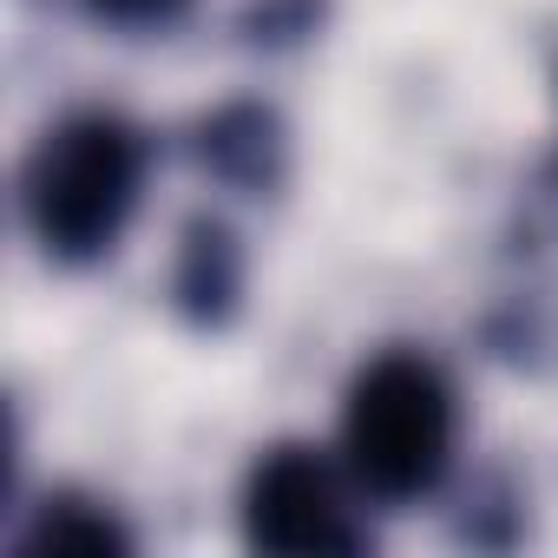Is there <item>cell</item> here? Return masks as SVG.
Listing matches in <instances>:
<instances>
[{
    "mask_svg": "<svg viewBox=\"0 0 558 558\" xmlns=\"http://www.w3.org/2000/svg\"><path fill=\"white\" fill-rule=\"evenodd\" d=\"M145 132L125 112L86 106L53 119L21 165V217L47 263H106L145 197Z\"/></svg>",
    "mask_w": 558,
    "mask_h": 558,
    "instance_id": "obj_1",
    "label": "cell"
},
{
    "mask_svg": "<svg viewBox=\"0 0 558 558\" xmlns=\"http://www.w3.org/2000/svg\"><path fill=\"white\" fill-rule=\"evenodd\" d=\"M460 447V395L421 349H381L342 395V460L381 506L427 499Z\"/></svg>",
    "mask_w": 558,
    "mask_h": 558,
    "instance_id": "obj_2",
    "label": "cell"
},
{
    "mask_svg": "<svg viewBox=\"0 0 558 558\" xmlns=\"http://www.w3.org/2000/svg\"><path fill=\"white\" fill-rule=\"evenodd\" d=\"M368 499L349 473V460L310 447V440H276L256 453V466L243 473V545L250 551H276V558H355L368 551Z\"/></svg>",
    "mask_w": 558,
    "mask_h": 558,
    "instance_id": "obj_3",
    "label": "cell"
},
{
    "mask_svg": "<svg viewBox=\"0 0 558 558\" xmlns=\"http://www.w3.org/2000/svg\"><path fill=\"white\" fill-rule=\"evenodd\" d=\"M191 158L236 197H276L290 178V125L269 99H223L191 125Z\"/></svg>",
    "mask_w": 558,
    "mask_h": 558,
    "instance_id": "obj_4",
    "label": "cell"
},
{
    "mask_svg": "<svg viewBox=\"0 0 558 558\" xmlns=\"http://www.w3.org/2000/svg\"><path fill=\"white\" fill-rule=\"evenodd\" d=\"M243 276H250L243 236L223 217H210V210L184 217L178 250H171V310L191 329L217 336V329L236 323V310H243Z\"/></svg>",
    "mask_w": 558,
    "mask_h": 558,
    "instance_id": "obj_5",
    "label": "cell"
},
{
    "mask_svg": "<svg viewBox=\"0 0 558 558\" xmlns=\"http://www.w3.org/2000/svg\"><path fill=\"white\" fill-rule=\"evenodd\" d=\"M14 545L21 551H66V558H125L132 551V532H125V519L112 506L60 486V493H47L27 512V525L14 532Z\"/></svg>",
    "mask_w": 558,
    "mask_h": 558,
    "instance_id": "obj_6",
    "label": "cell"
},
{
    "mask_svg": "<svg viewBox=\"0 0 558 558\" xmlns=\"http://www.w3.org/2000/svg\"><path fill=\"white\" fill-rule=\"evenodd\" d=\"M323 14H329V0H250L243 8V40L283 53V47H303L323 27Z\"/></svg>",
    "mask_w": 558,
    "mask_h": 558,
    "instance_id": "obj_7",
    "label": "cell"
},
{
    "mask_svg": "<svg viewBox=\"0 0 558 558\" xmlns=\"http://www.w3.org/2000/svg\"><path fill=\"white\" fill-rule=\"evenodd\" d=\"M86 14L112 34H165L191 14V0H86Z\"/></svg>",
    "mask_w": 558,
    "mask_h": 558,
    "instance_id": "obj_8",
    "label": "cell"
}]
</instances>
